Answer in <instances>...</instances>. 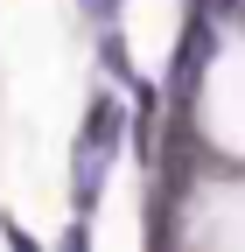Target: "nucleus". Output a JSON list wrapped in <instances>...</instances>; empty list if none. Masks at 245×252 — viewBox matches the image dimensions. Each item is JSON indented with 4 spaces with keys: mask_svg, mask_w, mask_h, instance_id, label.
I'll return each mask as SVG.
<instances>
[{
    "mask_svg": "<svg viewBox=\"0 0 245 252\" xmlns=\"http://www.w3.org/2000/svg\"><path fill=\"white\" fill-rule=\"evenodd\" d=\"M119 133H126V112H119L112 98H98V105H91V119H84V147H119Z\"/></svg>",
    "mask_w": 245,
    "mask_h": 252,
    "instance_id": "2",
    "label": "nucleus"
},
{
    "mask_svg": "<svg viewBox=\"0 0 245 252\" xmlns=\"http://www.w3.org/2000/svg\"><path fill=\"white\" fill-rule=\"evenodd\" d=\"M210 63V14H196L182 28V56H175V84H196V70Z\"/></svg>",
    "mask_w": 245,
    "mask_h": 252,
    "instance_id": "1",
    "label": "nucleus"
},
{
    "mask_svg": "<svg viewBox=\"0 0 245 252\" xmlns=\"http://www.w3.org/2000/svg\"><path fill=\"white\" fill-rule=\"evenodd\" d=\"M105 161H112L105 147H84V140H77V203H84V210L98 203V182H105Z\"/></svg>",
    "mask_w": 245,
    "mask_h": 252,
    "instance_id": "3",
    "label": "nucleus"
},
{
    "mask_svg": "<svg viewBox=\"0 0 245 252\" xmlns=\"http://www.w3.org/2000/svg\"><path fill=\"white\" fill-rule=\"evenodd\" d=\"M77 7H84L91 21H112V14H119V0H77Z\"/></svg>",
    "mask_w": 245,
    "mask_h": 252,
    "instance_id": "5",
    "label": "nucleus"
},
{
    "mask_svg": "<svg viewBox=\"0 0 245 252\" xmlns=\"http://www.w3.org/2000/svg\"><path fill=\"white\" fill-rule=\"evenodd\" d=\"M98 63L112 77H133V63H126V42H119V28H105V42H98Z\"/></svg>",
    "mask_w": 245,
    "mask_h": 252,
    "instance_id": "4",
    "label": "nucleus"
}]
</instances>
